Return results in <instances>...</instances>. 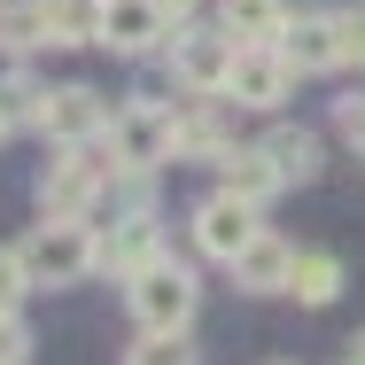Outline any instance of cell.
<instances>
[{"label":"cell","mask_w":365,"mask_h":365,"mask_svg":"<svg viewBox=\"0 0 365 365\" xmlns=\"http://www.w3.org/2000/svg\"><path fill=\"white\" fill-rule=\"evenodd\" d=\"M125 295H133V319H140L148 334H187V319H195V272L187 264H171V257H148L140 272L125 280Z\"/></svg>","instance_id":"2"},{"label":"cell","mask_w":365,"mask_h":365,"mask_svg":"<svg viewBox=\"0 0 365 365\" xmlns=\"http://www.w3.org/2000/svg\"><path fill=\"white\" fill-rule=\"evenodd\" d=\"M334 125H342V140L365 155V101H334Z\"/></svg>","instance_id":"25"},{"label":"cell","mask_w":365,"mask_h":365,"mask_svg":"<svg viewBox=\"0 0 365 365\" xmlns=\"http://www.w3.org/2000/svg\"><path fill=\"white\" fill-rule=\"evenodd\" d=\"M257 148L280 163V179H288V187H311V179H319V140H311L303 125H272Z\"/></svg>","instance_id":"15"},{"label":"cell","mask_w":365,"mask_h":365,"mask_svg":"<svg viewBox=\"0 0 365 365\" xmlns=\"http://www.w3.org/2000/svg\"><path fill=\"white\" fill-rule=\"evenodd\" d=\"M31 288V264H24V249H0V311H16Z\"/></svg>","instance_id":"23"},{"label":"cell","mask_w":365,"mask_h":365,"mask_svg":"<svg viewBox=\"0 0 365 365\" xmlns=\"http://www.w3.org/2000/svg\"><path fill=\"white\" fill-rule=\"evenodd\" d=\"M24 358H31V327L16 311H0V365H24Z\"/></svg>","instance_id":"24"},{"label":"cell","mask_w":365,"mask_h":365,"mask_svg":"<svg viewBox=\"0 0 365 365\" xmlns=\"http://www.w3.org/2000/svg\"><path fill=\"white\" fill-rule=\"evenodd\" d=\"M101 0H47V47H93Z\"/></svg>","instance_id":"18"},{"label":"cell","mask_w":365,"mask_h":365,"mask_svg":"<svg viewBox=\"0 0 365 365\" xmlns=\"http://www.w3.org/2000/svg\"><path fill=\"white\" fill-rule=\"evenodd\" d=\"M350 350H358V358H350V365H365V334H358V342H350Z\"/></svg>","instance_id":"27"},{"label":"cell","mask_w":365,"mask_h":365,"mask_svg":"<svg viewBox=\"0 0 365 365\" xmlns=\"http://www.w3.org/2000/svg\"><path fill=\"white\" fill-rule=\"evenodd\" d=\"M288 272H295V249L280 241V233H257V241L233 257V280L257 288V295H280V288H288Z\"/></svg>","instance_id":"11"},{"label":"cell","mask_w":365,"mask_h":365,"mask_svg":"<svg viewBox=\"0 0 365 365\" xmlns=\"http://www.w3.org/2000/svg\"><path fill=\"white\" fill-rule=\"evenodd\" d=\"M125 365H195V350H187V334H140Z\"/></svg>","instance_id":"22"},{"label":"cell","mask_w":365,"mask_h":365,"mask_svg":"<svg viewBox=\"0 0 365 365\" xmlns=\"http://www.w3.org/2000/svg\"><path fill=\"white\" fill-rule=\"evenodd\" d=\"M101 187H109V163H101L93 148H63V155L39 171V210H47V218H86Z\"/></svg>","instance_id":"4"},{"label":"cell","mask_w":365,"mask_h":365,"mask_svg":"<svg viewBox=\"0 0 365 365\" xmlns=\"http://www.w3.org/2000/svg\"><path fill=\"white\" fill-rule=\"evenodd\" d=\"M155 8H163V24H171V31H187V24H195V8H202V0H155Z\"/></svg>","instance_id":"26"},{"label":"cell","mask_w":365,"mask_h":365,"mask_svg":"<svg viewBox=\"0 0 365 365\" xmlns=\"http://www.w3.org/2000/svg\"><path fill=\"white\" fill-rule=\"evenodd\" d=\"M148 257H163V249H155V218H148V210H133V218H125L109 241H101V264H109L117 280H133Z\"/></svg>","instance_id":"14"},{"label":"cell","mask_w":365,"mask_h":365,"mask_svg":"<svg viewBox=\"0 0 365 365\" xmlns=\"http://www.w3.org/2000/svg\"><path fill=\"white\" fill-rule=\"evenodd\" d=\"M334 47H342V63H350V71H365V0L334 8Z\"/></svg>","instance_id":"21"},{"label":"cell","mask_w":365,"mask_h":365,"mask_svg":"<svg viewBox=\"0 0 365 365\" xmlns=\"http://www.w3.org/2000/svg\"><path fill=\"white\" fill-rule=\"evenodd\" d=\"M257 233H264V225H257V202H241V195H225V187L195 210V249H202V257H218V264H233Z\"/></svg>","instance_id":"7"},{"label":"cell","mask_w":365,"mask_h":365,"mask_svg":"<svg viewBox=\"0 0 365 365\" xmlns=\"http://www.w3.org/2000/svg\"><path fill=\"white\" fill-rule=\"evenodd\" d=\"M233 55H241V39H225V31H171V78L187 93H225Z\"/></svg>","instance_id":"6"},{"label":"cell","mask_w":365,"mask_h":365,"mask_svg":"<svg viewBox=\"0 0 365 365\" xmlns=\"http://www.w3.org/2000/svg\"><path fill=\"white\" fill-rule=\"evenodd\" d=\"M24 264H31V288H78L101 264V241L86 233V218H39L24 241Z\"/></svg>","instance_id":"1"},{"label":"cell","mask_w":365,"mask_h":365,"mask_svg":"<svg viewBox=\"0 0 365 365\" xmlns=\"http://www.w3.org/2000/svg\"><path fill=\"white\" fill-rule=\"evenodd\" d=\"M101 140H109V171L140 179L155 163H171V109H163V101H125Z\"/></svg>","instance_id":"3"},{"label":"cell","mask_w":365,"mask_h":365,"mask_svg":"<svg viewBox=\"0 0 365 365\" xmlns=\"http://www.w3.org/2000/svg\"><path fill=\"white\" fill-rule=\"evenodd\" d=\"M272 47L288 55V71H295V78H311V71H342V47H334V16H288Z\"/></svg>","instance_id":"10"},{"label":"cell","mask_w":365,"mask_h":365,"mask_svg":"<svg viewBox=\"0 0 365 365\" xmlns=\"http://www.w3.org/2000/svg\"><path fill=\"white\" fill-rule=\"evenodd\" d=\"M225 125L210 109H195V117H171V155H195V163H225Z\"/></svg>","instance_id":"17"},{"label":"cell","mask_w":365,"mask_h":365,"mask_svg":"<svg viewBox=\"0 0 365 365\" xmlns=\"http://www.w3.org/2000/svg\"><path fill=\"white\" fill-rule=\"evenodd\" d=\"M288 295H295V303H311V311H319V303H334V295H342V264H334V257H319V249H295Z\"/></svg>","instance_id":"16"},{"label":"cell","mask_w":365,"mask_h":365,"mask_svg":"<svg viewBox=\"0 0 365 365\" xmlns=\"http://www.w3.org/2000/svg\"><path fill=\"white\" fill-rule=\"evenodd\" d=\"M288 86H295V71H288L280 47H241L233 55V78H225V101L233 109H280Z\"/></svg>","instance_id":"8"},{"label":"cell","mask_w":365,"mask_h":365,"mask_svg":"<svg viewBox=\"0 0 365 365\" xmlns=\"http://www.w3.org/2000/svg\"><path fill=\"white\" fill-rule=\"evenodd\" d=\"M0 140H8V117H0Z\"/></svg>","instance_id":"28"},{"label":"cell","mask_w":365,"mask_h":365,"mask_svg":"<svg viewBox=\"0 0 365 365\" xmlns=\"http://www.w3.org/2000/svg\"><path fill=\"white\" fill-rule=\"evenodd\" d=\"M109 101L93 93V86H47V101H39V133L55 148H93L101 133H109Z\"/></svg>","instance_id":"5"},{"label":"cell","mask_w":365,"mask_h":365,"mask_svg":"<svg viewBox=\"0 0 365 365\" xmlns=\"http://www.w3.org/2000/svg\"><path fill=\"white\" fill-rule=\"evenodd\" d=\"M288 24V0H218V31L241 47H272Z\"/></svg>","instance_id":"12"},{"label":"cell","mask_w":365,"mask_h":365,"mask_svg":"<svg viewBox=\"0 0 365 365\" xmlns=\"http://www.w3.org/2000/svg\"><path fill=\"white\" fill-rule=\"evenodd\" d=\"M288 179H280V163L264 155V148H225V195H241V202H272Z\"/></svg>","instance_id":"13"},{"label":"cell","mask_w":365,"mask_h":365,"mask_svg":"<svg viewBox=\"0 0 365 365\" xmlns=\"http://www.w3.org/2000/svg\"><path fill=\"white\" fill-rule=\"evenodd\" d=\"M0 47H47V0H0Z\"/></svg>","instance_id":"19"},{"label":"cell","mask_w":365,"mask_h":365,"mask_svg":"<svg viewBox=\"0 0 365 365\" xmlns=\"http://www.w3.org/2000/svg\"><path fill=\"white\" fill-rule=\"evenodd\" d=\"M39 101H47V86H31V78H0V117H8V125H39Z\"/></svg>","instance_id":"20"},{"label":"cell","mask_w":365,"mask_h":365,"mask_svg":"<svg viewBox=\"0 0 365 365\" xmlns=\"http://www.w3.org/2000/svg\"><path fill=\"white\" fill-rule=\"evenodd\" d=\"M163 39H171V24H163L155 0H101V31H93V47L148 55V47H163Z\"/></svg>","instance_id":"9"}]
</instances>
